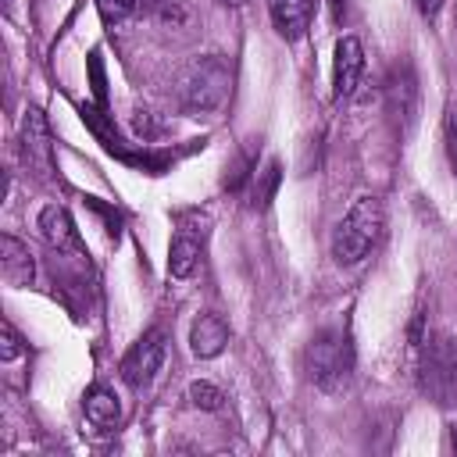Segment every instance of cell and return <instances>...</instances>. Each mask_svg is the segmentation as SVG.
Segmentation results:
<instances>
[{"label":"cell","instance_id":"cell-1","mask_svg":"<svg viewBox=\"0 0 457 457\" xmlns=\"http://www.w3.org/2000/svg\"><path fill=\"white\" fill-rule=\"evenodd\" d=\"M386 228V211L378 196H357L353 207L346 211V218L336 225L332 232V257L339 264H357L371 253V246L382 239Z\"/></svg>","mask_w":457,"mask_h":457},{"label":"cell","instance_id":"cell-2","mask_svg":"<svg viewBox=\"0 0 457 457\" xmlns=\"http://www.w3.org/2000/svg\"><path fill=\"white\" fill-rule=\"evenodd\" d=\"M228 82H232V71L218 54L196 57L179 79V100H182V107L189 114L218 111L225 104V96H228Z\"/></svg>","mask_w":457,"mask_h":457},{"label":"cell","instance_id":"cell-3","mask_svg":"<svg viewBox=\"0 0 457 457\" xmlns=\"http://www.w3.org/2000/svg\"><path fill=\"white\" fill-rule=\"evenodd\" d=\"M307 371L321 389H343L353 375V346L343 328H321L307 346Z\"/></svg>","mask_w":457,"mask_h":457},{"label":"cell","instance_id":"cell-4","mask_svg":"<svg viewBox=\"0 0 457 457\" xmlns=\"http://www.w3.org/2000/svg\"><path fill=\"white\" fill-rule=\"evenodd\" d=\"M421 389L436 403L457 400V343L446 332L421 343Z\"/></svg>","mask_w":457,"mask_h":457},{"label":"cell","instance_id":"cell-5","mask_svg":"<svg viewBox=\"0 0 457 457\" xmlns=\"http://www.w3.org/2000/svg\"><path fill=\"white\" fill-rule=\"evenodd\" d=\"M161 361H164V336H161L157 328H150V332H143V336L125 350V357H121V378H125L132 389H143V386L154 382Z\"/></svg>","mask_w":457,"mask_h":457},{"label":"cell","instance_id":"cell-6","mask_svg":"<svg viewBox=\"0 0 457 457\" xmlns=\"http://www.w3.org/2000/svg\"><path fill=\"white\" fill-rule=\"evenodd\" d=\"M361 68H364V46H361V39L357 36H343L336 43V61H332V96L336 100H346L357 89Z\"/></svg>","mask_w":457,"mask_h":457},{"label":"cell","instance_id":"cell-7","mask_svg":"<svg viewBox=\"0 0 457 457\" xmlns=\"http://www.w3.org/2000/svg\"><path fill=\"white\" fill-rule=\"evenodd\" d=\"M21 161L29 168H36L39 175H46L54 168V146H50V132L39 111H29L21 121Z\"/></svg>","mask_w":457,"mask_h":457},{"label":"cell","instance_id":"cell-8","mask_svg":"<svg viewBox=\"0 0 457 457\" xmlns=\"http://www.w3.org/2000/svg\"><path fill=\"white\" fill-rule=\"evenodd\" d=\"M39 232H43V239H46L54 250H64V253H79V250H82L79 228H75L71 214H68L61 204H46V207L39 211Z\"/></svg>","mask_w":457,"mask_h":457},{"label":"cell","instance_id":"cell-9","mask_svg":"<svg viewBox=\"0 0 457 457\" xmlns=\"http://www.w3.org/2000/svg\"><path fill=\"white\" fill-rule=\"evenodd\" d=\"M0 275L14 289L32 286V278H36V261H32L29 246L14 236H0Z\"/></svg>","mask_w":457,"mask_h":457},{"label":"cell","instance_id":"cell-10","mask_svg":"<svg viewBox=\"0 0 457 457\" xmlns=\"http://www.w3.org/2000/svg\"><path fill=\"white\" fill-rule=\"evenodd\" d=\"M200 250H204V232H193L189 225L179 228L171 246H168V271L175 278H189L200 264Z\"/></svg>","mask_w":457,"mask_h":457},{"label":"cell","instance_id":"cell-11","mask_svg":"<svg viewBox=\"0 0 457 457\" xmlns=\"http://www.w3.org/2000/svg\"><path fill=\"white\" fill-rule=\"evenodd\" d=\"M268 14L282 39H300L311 25V0H268Z\"/></svg>","mask_w":457,"mask_h":457},{"label":"cell","instance_id":"cell-12","mask_svg":"<svg viewBox=\"0 0 457 457\" xmlns=\"http://www.w3.org/2000/svg\"><path fill=\"white\" fill-rule=\"evenodd\" d=\"M228 343V325L218 314H200L189 328V350L196 357H218Z\"/></svg>","mask_w":457,"mask_h":457},{"label":"cell","instance_id":"cell-13","mask_svg":"<svg viewBox=\"0 0 457 457\" xmlns=\"http://www.w3.org/2000/svg\"><path fill=\"white\" fill-rule=\"evenodd\" d=\"M82 411H86V421L89 425H96V428H114L118 421H121V400L114 396V389H107V386H93V389H86V396H82Z\"/></svg>","mask_w":457,"mask_h":457},{"label":"cell","instance_id":"cell-14","mask_svg":"<svg viewBox=\"0 0 457 457\" xmlns=\"http://www.w3.org/2000/svg\"><path fill=\"white\" fill-rule=\"evenodd\" d=\"M139 11L146 18H154L157 25H168V29H182L193 18L189 0H139Z\"/></svg>","mask_w":457,"mask_h":457},{"label":"cell","instance_id":"cell-15","mask_svg":"<svg viewBox=\"0 0 457 457\" xmlns=\"http://www.w3.org/2000/svg\"><path fill=\"white\" fill-rule=\"evenodd\" d=\"M189 400H193V407H200V411H221V389L218 386H211V382H193L189 386Z\"/></svg>","mask_w":457,"mask_h":457},{"label":"cell","instance_id":"cell-16","mask_svg":"<svg viewBox=\"0 0 457 457\" xmlns=\"http://www.w3.org/2000/svg\"><path fill=\"white\" fill-rule=\"evenodd\" d=\"M21 350H25V346H21V336L14 332V325H11V321H4V325H0V361H4V364H11V361H18V357H21Z\"/></svg>","mask_w":457,"mask_h":457},{"label":"cell","instance_id":"cell-17","mask_svg":"<svg viewBox=\"0 0 457 457\" xmlns=\"http://www.w3.org/2000/svg\"><path fill=\"white\" fill-rule=\"evenodd\" d=\"M136 7L139 0H96V11L104 14V21H125Z\"/></svg>","mask_w":457,"mask_h":457},{"label":"cell","instance_id":"cell-18","mask_svg":"<svg viewBox=\"0 0 457 457\" xmlns=\"http://www.w3.org/2000/svg\"><path fill=\"white\" fill-rule=\"evenodd\" d=\"M446 154H450V168L457 175V104H450V111H446Z\"/></svg>","mask_w":457,"mask_h":457},{"label":"cell","instance_id":"cell-19","mask_svg":"<svg viewBox=\"0 0 457 457\" xmlns=\"http://www.w3.org/2000/svg\"><path fill=\"white\" fill-rule=\"evenodd\" d=\"M439 7H443V0H418V11H421L425 18H436Z\"/></svg>","mask_w":457,"mask_h":457},{"label":"cell","instance_id":"cell-20","mask_svg":"<svg viewBox=\"0 0 457 457\" xmlns=\"http://www.w3.org/2000/svg\"><path fill=\"white\" fill-rule=\"evenodd\" d=\"M332 11H336V18H343V0H332Z\"/></svg>","mask_w":457,"mask_h":457},{"label":"cell","instance_id":"cell-21","mask_svg":"<svg viewBox=\"0 0 457 457\" xmlns=\"http://www.w3.org/2000/svg\"><path fill=\"white\" fill-rule=\"evenodd\" d=\"M453 450H457V425H453Z\"/></svg>","mask_w":457,"mask_h":457},{"label":"cell","instance_id":"cell-22","mask_svg":"<svg viewBox=\"0 0 457 457\" xmlns=\"http://www.w3.org/2000/svg\"><path fill=\"white\" fill-rule=\"evenodd\" d=\"M221 4H243V0H221Z\"/></svg>","mask_w":457,"mask_h":457}]
</instances>
